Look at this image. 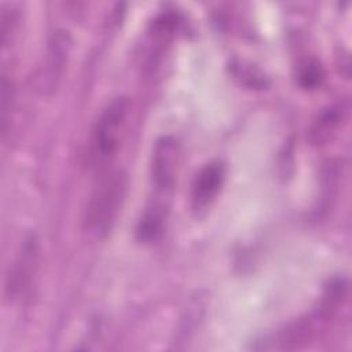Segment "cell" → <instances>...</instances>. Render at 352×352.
<instances>
[{"instance_id": "obj_1", "label": "cell", "mask_w": 352, "mask_h": 352, "mask_svg": "<svg viewBox=\"0 0 352 352\" xmlns=\"http://www.w3.org/2000/svg\"><path fill=\"white\" fill-rule=\"evenodd\" d=\"M128 191V176L113 170L95 187L84 217V228L94 238H104L114 227Z\"/></svg>"}, {"instance_id": "obj_2", "label": "cell", "mask_w": 352, "mask_h": 352, "mask_svg": "<svg viewBox=\"0 0 352 352\" xmlns=\"http://www.w3.org/2000/svg\"><path fill=\"white\" fill-rule=\"evenodd\" d=\"M129 114L126 96L113 98L102 110L92 133V157L98 164L109 161L117 151Z\"/></svg>"}, {"instance_id": "obj_3", "label": "cell", "mask_w": 352, "mask_h": 352, "mask_svg": "<svg viewBox=\"0 0 352 352\" xmlns=\"http://www.w3.org/2000/svg\"><path fill=\"white\" fill-rule=\"evenodd\" d=\"M179 162V144L173 136H161L153 148L151 182L157 192L168 194L176 179Z\"/></svg>"}, {"instance_id": "obj_4", "label": "cell", "mask_w": 352, "mask_h": 352, "mask_svg": "<svg viewBox=\"0 0 352 352\" xmlns=\"http://www.w3.org/2000/svg\"><path fill=\"white\" fill-rule=\"evenodd\" d=\"M38 257V243L34 235H29L23 239L19 253L14 260L12 267L7 275L6 292L10 298L18 297L26 292L32 282V276L36 270Z\"/></svg>"}, {"instance_id": "obj_5", "label": "cell", "mask_w": 352, "mask_h": 352, "mask_svg": "<svg viewBox=\"0 0 352 352\" xmlns=\"http://www.w3.org/2000/svg\"><path fill=\"white\" fill-rule=\"evenodd\" d=\"M70 47L72 40L66 30L59 29L52 33L45 52V62L40 74L41 88L45 92H51L58 87L69 58Z\"/></svg>"}, {"instance_id": "obj_6", "label": "cell", "mask_w": 352, "mask_h": 352, "mask_svg": "<svg viewBox=\"0 0 352 352\" xmlns=\"http://www.w3.org/2000/svg\"><path fill=\"white\" fill-rule=\"evenodd\" d=\"M226 177V166L220 161L206 164L191 186V202L195 210L205 209L217 197Z\"/></svg>"}, {"instance_id": "obj_7", "label": "cell", "mask_w": 352, "mask_h": 352, "mask_svg": "<svg viewBox=\"0 0 352 352\" xmlns=\"http://www.w3.org/2000/svg\"><path fill=\"white\" fill-rule=\"evenodd\" d=\"M165 219V206L162 204H153L148 206L138 223V238L143 242L155 241L162 232Z\"/></svg>"}, {"instance_id": "obj_8", "label": "cell", "mask_w": 352, "mask_h": 352, "mask_svg": "<svg viewBox=\"0 0 352 352\" xmlns=\"http://www.w3.org/2000/svg\"><path fill=\"white\" fill-rule=\"evenodd\" d=\"M342 118V110L338 107H330L329 110H326L319 121L316 122L314 131H312V139L314 142H322L327 138L329 132H331L337 125L338 121Z\"/></svg>"}, {"instance_id": "obj_9", "label": "cell", "mask_w": 352, "mask_h": 352, "mask_svg": "<svg viewBox=\"0 0 352 352\" xmlns=\"http://www.w3.org/2000/svg\"><path fill=\"white\" fill-rule=\"evenodd\" d=\"M12 84L11 80L6 73L1 74V82H0V110H1V131L3 135L7 133V125L10 121V113L12 109Z\"/></svg>"}, {"instance_id": "obj_10", "label": "cell", "mask_w": 352, "mask_h": 352, "mask_svg": "<svg viewBox=\"0 0 352 352\" xmlns=\"http://www.w3.org/2000/svg\"><path fill=\"white\" fill-rule=\"evenodd\" d=\"M323 76L324 74H323L320 65L318 62L312 60L308 65H305L304 69L301 70L300 81L304 88H315L322 82Z\"/></svg>"}]
</instances>
